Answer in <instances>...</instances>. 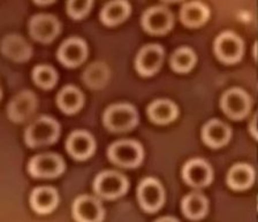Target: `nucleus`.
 <instances>
[{"instance_id": "4be33fe9", "label": "nucleus", "mask_w": 258, "mask_h": 222, "mask_svg": "<svg viewBox=\"0 0 258 222\" xmlns=\"http://www.w3.org/2000/svg\"><path fill=\"white\" fill-rule=\"evenodd\" d=\"M131 11V5L127 2L116 0L107 3L100 11V21L108 27L116 26L128 18Z\"/></svg>"}, {"instance_id": "39448f33", "label": "nucleus", "mask_w": 258, "mask_h": 222, "mask_svg": "<svg viewBox=\"0 0 258 222\" xmlns=\"http://www.w3.org/2000/svg\"><path fill=\"white\" fill-rule=\"evenodd\" d=\"M66 165L61 156L55 153H42L32 157L28 164V172L36 179H54L64 172Z\"/></svg>"}, {"instance_id": "bb28decb", "label": "nucleus", "mask_w": 258, "mask_h": 222, "mask_svg": "<svg viewBox=\"0 0 258 222\" xmlns=\"http://www.w3.org/2000/svg\"><path fill=\"white\" fill-rule=\"evenodd\" d=\"M196 63V54L190 47H179L171 56V67L177 72L191 70Z\"/></svg>"}, {"instance_id": "ddd939ff", "label": "nucleus", "mask_w": 258, "mask_h": 222, "mask_svg": "<svg viewBox=\"0 0 258 222\" xmlns=\"http://www.w3.org/2000/svg\"><path fill=\"white\" fill-rule=\"evenodd\" d=\"M87 55V44L80 37H70L64 40L56 53L59 61L68 68L79 67L86 61Z\"/></svg>"}, {"instance_id": "6e6552de", "label": "nucleus", "mask_w": 258, "mask_h": 222, "mask_svg": "<svg viewBox=\"0 0 258 222\" xmlns=\"http://www.w3.org/2000/svg\"><path fill=\"white\" fill-rule=\"evenodd\" d=\"M29 34L40 43H51L60 34L61 24L51 14L34 15L29 21Z\"/></svg>"}, {"instance_id": "a211bd4d", "label": "nucleus", "mask_w": 258, "mask_h": 222, "mask_svg": "<svg viewBox=\"0 0 258 222\" xmlns=\"http://www.w3.org/2000/svg\"><path fill=\"white\" fill-rule=\"evenodd\" d=\"M2 52L13 61L23 62L31 58L32 48L22 36L7 35L2 42Z\"/></svg>"}, {"instance_id": "20e7f679", "label": "nucleus", "mask_w": 258, "mask_h": 222, "mask_svg": "<svg viewBox=\"0 0 258 222\" xmlns=\"http://www.w3.org/2000/svg\"><path fill=\"white\" fill-rule=\"evenodd\" d=\"M96 195L111 200L123 196L128 190L126 176L115 171H104L96 176L92 184Z\"/></svg>"}, {"instance_id": "dca6fc26", "label": "nucleus", "mask_w": 258, "mask_h": 222, "mask_svg": "<svg viewBox=\"0 0 258 222\" xmlns=\"http://www.w3.org/2000/svg\"><path fill=\"white\" fill-rule=\"evenodd\" d=\"M66 149L76 160H87L94 155L96 150L95 138L86 130H75L68 136Z\"/></svg>"}, {"instance_id": "f8f14e48", "label": "nucleus", "mask_w": 258, "mask_h": 222, "mask_svg": "<svg viewBox=\"0 0 258 222\" xmlns=\"http://www.w3.org/2000/svg\"><path fill=\"white\" fill-rule=\"evenodd\" d=\"M142 27L152 35L166 34L173 27V15L166 7L153 6L142 15Z\"/></svg>"}, {"instance_id": "9b49d317", "label": "nucleus", "mask_w": 258, "mask_h": 222, "mask_svg": "<svg viewBox=\"0 0 258 222\" xmlns=\"http://www.w3.org/2000/svg\"><path fill=\"white\" fill-rule=\"evenodd\" d=\"M72 213L73 217L79 222H99L105 215L100 201L90 195L79 196L73 203Z\"/></svg>"}, {"instance_id": "b1692460", "label": "nucleus", "mask_w": 258, "mask_h": 222, "mask_svg": "<svg viewBox=\"0 0 258 222\" xmlns=\"http://www.w3.org/2000/svg\"><path fill=\"white\" fill-rule=\"evenodd\" d=\"M253 180V169L245 164L234 165L227 174V183L234 190H245L251 187Z\"/></svg>"}, {"instance_id": "f257e3e1", "label": "nucleus", "mask_w": 258, "mask_h": 222, "mask_svg": "<svg viewBox=\"0 0 258 222\" xmlns=\"http://www.w3.org/2000/svg\"><path fill=\"white\" fill-rule=\"evenodd\" d=\"M60 136V124L51 116L42 115L24 131V142L31 149L51 145Z\"/></svg>"}, {"instance_id": "7ed1b4c3", "label": "nucleus", "mask_w": 258, "mask_h": 222, "mask_svg": "<svg viewBox=\"0 0 258 222\" xmlns=\"http://www.w3.org/2000/svg\"><path fill=\"white\" fill-rule=\"evenodd\" d=\"M107 156L111 163L123 168H135L142 163L143 149L133 139H121L108 146Z\"/></svg>"}, {"instance_id": "0eeeda50", "label": "nucleus", "mask_w": 258, "mask_h": 222, "mask_svg": "<svg viewBox=\"0 0 258 222\" xmlns=\"http://www.w3.org/2000/svg\"><path fill=\"white\" fill-rule=\"evenodd\" d=\"M137 199L145 212L155 213L160 209L165 201L164 189L156 179L148 177L137 188Z\"/></svg>"}, {"instance_id": "412c9836", "label": "nucleus", "mask_w": 258, "mask_h": 222, "mask_svg": "<svg viewBox=\"0 0 258 222\" xmlns=\"http://www.w3.org/2000/svg\"><path fill=\"white\" fill-rule=\"evenodd\" d=\"M56 104L63 113L74 114L83 107L84 97L76 87L66 86L59 91L58 96H56Z\"/></svg>"}, {"instance_id": "9d476101", "label": "nucleus", "mask_w": 258, "mask_h": 222, "mask_svg": "<svg viewBox=\"0 0 258 222\" xmlns=\"http://www.w3.org/2000/svg\"><path fill=\"white\" fill-rule=\"evenodd\" d=\"M215 53L225 63L237 62L243 54V42L234 32H223L215 42Z\"/></svg>"}, {"instance_id": "c756f323", "label": "nucleus", "mask_w": 258, "mask_h": 222, "mask_svg": "<svg viewBox=\"0 0 258 222\" xmlns=\"http://www.w3.org/2000/svg\"><path fill=\"white\" fill-rule=\"evenodd\" d=\"M36 5H50V4H53V2H45V0H42V2H35Z\"/></svg>"}, {"instance_id": "2eb2a0df", "label": "nucleus", "mask_w": 258, "mask_h": 222, "mask_svg": "<svg viewBox=\"0 0 258 222\" xmlns=\"http://www.w3.org/2000/svg\"><path fill=\"white\" fill-rule=\"evenodd\" d=\"M182 176L184 182L190 187L203 188L212 182L213 172L207 161L195 158L184 165Z\"/></svg>"}, {"instance_id": "5701e85b", "label": "nucleus", "mask_w": 258, "mask_h": 222, "mask_svg": "<svg viewBox=\"0 0 258 222\" xmlns=\"http://www.w3.org/2000/svg\"><path fill=\"white\" fill-rule=\"evenodd\" d=\"M210 16L209 8L200 2L187 3L181 8V21L189 28H196L204 24Z\"/></svg>"}, {"instance_id": "6ab92c4d", "label": "nucleus", "mask_w": 258, "mask_h": 222, "mask_svg": "<svg viewBox=\"0 0 258 222\" xmlns=\"http://www.w3.org/2000/svg\"><path fill=\"white\" fill-rule=\"evenodd\" d=\"M231 136L232 131L229 127L218 119L210 120L202 130V138L204 143L213 149L224 146L231 139Z\"/></svg>"}, {"instance_id": "4468645a", "label": "nucleus", "mask_w": 258, "mask_h": 222, "mask_svg": "<svg viewBox=\"0 0 258 222\" xmlns=\"http://www.w3.org/2000/svg\"><path fill=\"white\" fill-rule=\"evenodd\" d=\"M164 59V50L157 44H149L141 48L135 59L136 70L143 76H151L159 70Z\"/></svg>"}, {"instance_id": "c85d7f7f", "label": "nucleus", "mask_w": 258, "mask_h": 222, "mask_svg": "<svg viewBox=\"0 0 258 222\" xmlns=\"http://www.w3.org/2000/svg\"><path fill=\"white\" fill-rule=\"evenodd\" d=\"M92 5H94V3L91 0H83V2L70 0L66 5L67 13L74 20H81L88 15Z\"/></svg>"}, {"instance_id": "7c9ffc66", "label": "nucleus", "mask_w": 258, "mask_h": 222, "mask_svg": "<svg viewBox=\"0 0 258 222\" xmlns=\"http://www.w3.org/2000/svg\"><path fill=\"white\" fill-rule=\"evenodd\" d=\"M157 221H177V219H175V217H161Z\"/></svg>"}, {"instance_id": "a878e982", "label": "nucleus", "mask_w": 258, "mask_h": 222, "mask_svg": "<svg viewBox=\"0 0 258 222\" xmlns=\"http://www.w3.org/2000/svg\"><path fill=\"white\" fill-rule=\"evenodd\" d=\"M182 212L190 220H200L208 212V199L199 192H191L182 199Z\"/></svg>"}, {"instance_id": "423d86ee", "label": "nucleus", "mask_w": 258, "mask_h": 222, "mask_svg": "<svg viewBox=\"0 0 258 222\" xmlns=\"http://www.w3.org/2000/svg\"><path fill=\"white\" fill-rule=\"evenodd\" d=\"M38 100L34 92L24 90L13 97L7 105V116L15 123H22L29 120L37 110Z\"/></svg>"}, {"instance_id": "f03ea898", "label": "nucleus", "mask_w": 258, "mask_h": 222, "mask_svg": "<svg viewBox=\"0 0 258 222\" xmlns=\"http://www.w3.org/2000/svg\"><path fill=\"white\" fill-rule=\"evenodd\" d=\"M139 122V114L134 106L127 103L113 104L105 110L103 123L112 132L132 130Z\"/></svg>"}, {"instance_id": "1a4fd4ad", "label": "nucleus", "mask_w": 258, "mask_h": 222, "mask_svg": "<svg viewBox=\"0 0 258 222\" xmlns=\"http://www.w3.org/2000/svg\"><path fill=\"white\" fill-rule=\"evenodd\" d=\"M220 106L228 118L240 120L248 114L251 102L243 90L239 88H233L226 91L221 97Z\"/></svg>"}, {"instance_id": "393cba45", "label": "nucleus", "mask_w": 258, "mask_h": 222, "mask_svg": "<svg viewBox=\"0 0 258 222\" xmlns=\"http://www.w3.org/2000/svg\"><path fill=\"white\" fill-rule=\"evenodd\" d=\"M110 79V69L104 62H92L82 74V81L90 89H102L106 86Z\"/></svg>"}, {"instance_id": "cd10ccee", "label": "nucleus", "mask_w": 258, "mask_h": 222, "mask_svg": "<svg viewBox=\"0 0 258 222\" xmlns=\"http://www.w3.org/2000/svg\"><path fill=\"white\" fill-rule=\"evenodd\" d=\"M32 80L42 89H52L58 82V72L50 64H38L32 70Z\"/></svg>"}, {"instance_id": "f3484780", "label": "nucleus", "mask_w": 258, "mask_h": 222, "mask_svg": "<svg viewBox=\"0 0 258 222\" xmlns=\"http://www.w3.org/2000/svg\"><path fill=\"white\" fill-rule=\"evenodd\" d=\"M29 200L35 212L38 214H48L58 206V191L52 187H38L32 190Z\"/></svg>"}, {"instance_id": "aec40b11", "label": "nucleus", "mask_w": 258, "mask_h": 222, "mask_svg": "<svg viewBox=\"0 0 258 222\" xmlns=\"http://www.w3.org/2000/svg\"><path fill=\"white\" fill-rule=\"evenodd\" d=\"M148 116L153 123L167 124L177 116L176 105L167 99H158L152 102L148 107Z\"/></svg>"}]
</instances>
